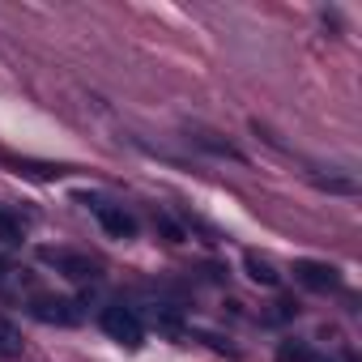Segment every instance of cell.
Segmentation results:
<instances>
[{"label": "cell", "instance_id": "3", "mask_svg": "<svg viewBox=\"0 0 362 362\" xmlns=\"http://www.w3.org/2000/svg\"><path fill=\"white\" fill-rule=\"evenodd\" d=\"M39 260H43V264H56V269H60L64 277H73V281H98V277H103L98 260L77 256V252H52V247H43Z\"/></svg>", "mask_w": 362, "mask_h": 362}, {"label": "cell", "instance_id": "4", "mask_svg": "<svg viewBox=\"0 0 362 362\" xmlns=\"http://www.w3.org/2000/svg\"><path fill=\"white\" fill-rule=\"evenodd\" d=\"M294 277L307 286V290H337L341 286V273L324 260H294Z\"/></svg>", "mask_w": 362, "mask_h": 362}, {"label": "cell", "instance_id": "2", "mask_svg": "<svg viewBox=\"0 0 362 362\" xmlns=\"http://www.w3.org/2000/svg\"><path fill=\"white\" fill-rule=\"evenodd\" d=\"M30 315L43 320V324H60V328L81 324L77 303H73V298H60V294H35V298H30Z\"/></svg>", "mask_w": 362, "mask_h": 362}, {"label": "cell", "instance_id": "6", "mask_svg": "<svg viewBox=\"0 0 362 362\" xmlns=\"http://www.w3.org/2000/svg\"><path fill=\"white\" fill-rule=\"evenodd\" d=\"M22 332H18V324L9 320V315H0V358H18L22 354Z\"/></svg>", "mask_w": 362, "mask_h": 362}, {"label": "cell", "instance_id": "8", "mask_svg": "<svg viewBox=\"0 0 362 362\" xmlns=\"http://www.w3.org/2000/svg\"><path fill=\"white\" fill-rule=\"evenodd\" d=\"M0 243H5V247H18L22 243V222L13 214H5V209H0Z\"/></svg>", "mask_w": 362, "mask_h": 362}, {"label": "cell", "instance_id": "7", "mask_svg": "<svg viewBox=\"0 0 362 362\" xmlns=\"http://www.w3.org/2000/svg\"><path fill=\"white\" fill-rule=\"evenodd\" d=\"M243 264H247V277H252L256 286H277V281H281V273H277V269H273L264 256H256V252H252Z\"/></svg>", "mask_w": 362, "mask_h": 362}, {"label": "cell", "instance_id": "1", "mask_svg": "<svg viewBox=\"0 0 362 362\" xmlns=\"http://www.w3.org/2000/svg\"><path fill=\"white\" fill-rule=\"evenodd\" d=\"M98 324H103V332H107L111 341H119L124 349H141V345H145V328H141V320H136L128 307H103Z\"/></svg>", "mask_w": 362, "mask_h": 362}, {"label": "cell", "instance_id": "10", "mask_svg": "<svg viewBox=\"0 0 362 362\" xmlns=\"http://www.w3.org/2000/svg\"><path fill=\"white\" fill-rule=\"evenodd\" d=\"M315 188H328V192H354V179H315Z\"/></svg>", "mask_w": 362, "mask_h": 362}, {"label": "cell", "instance_id": "9", "mask_svg": "<svg viewBox=\"0 0 362 362\" xmlns=\"http://www.w3.org/2000/svg\"><path fill=\"white\" fill-rule=\"evenodd\" d=\"M197 145H205V149H214V153H226V158H243L230 141H214V132H197Z\"/></svg>", "mask_w": 362, "mask_h": 362}, {"label": "cell", "instance_id": "5", "mask_svg": "<svg viewBox=\"0 0 362 362\" xmlns=\"http://www.w3.org/2000/svg\"><path fill=\"white\" fill-rule=\"evenodd\" d=\"M98 209V222H103V230L111 235V239H132L136 235V218L132 214H124V209H115V205H94Z\"/></svg>", "mask_w": 362, "mask_h": 362}, {"label": "cell", "instance_id": "11", "mask_svg": "<svg viewBox=\"0 0 362 362\" xmlns=\"http://www.w3.org/2000/svg\"><path fill=\"white\" fill-rule=\"evenodd\" d=\"M303 362H328V358H320V354H311V349H307V354H303Z\"/></svg>", "mask_w": 362, "mask_h": 362}]
</instances>
